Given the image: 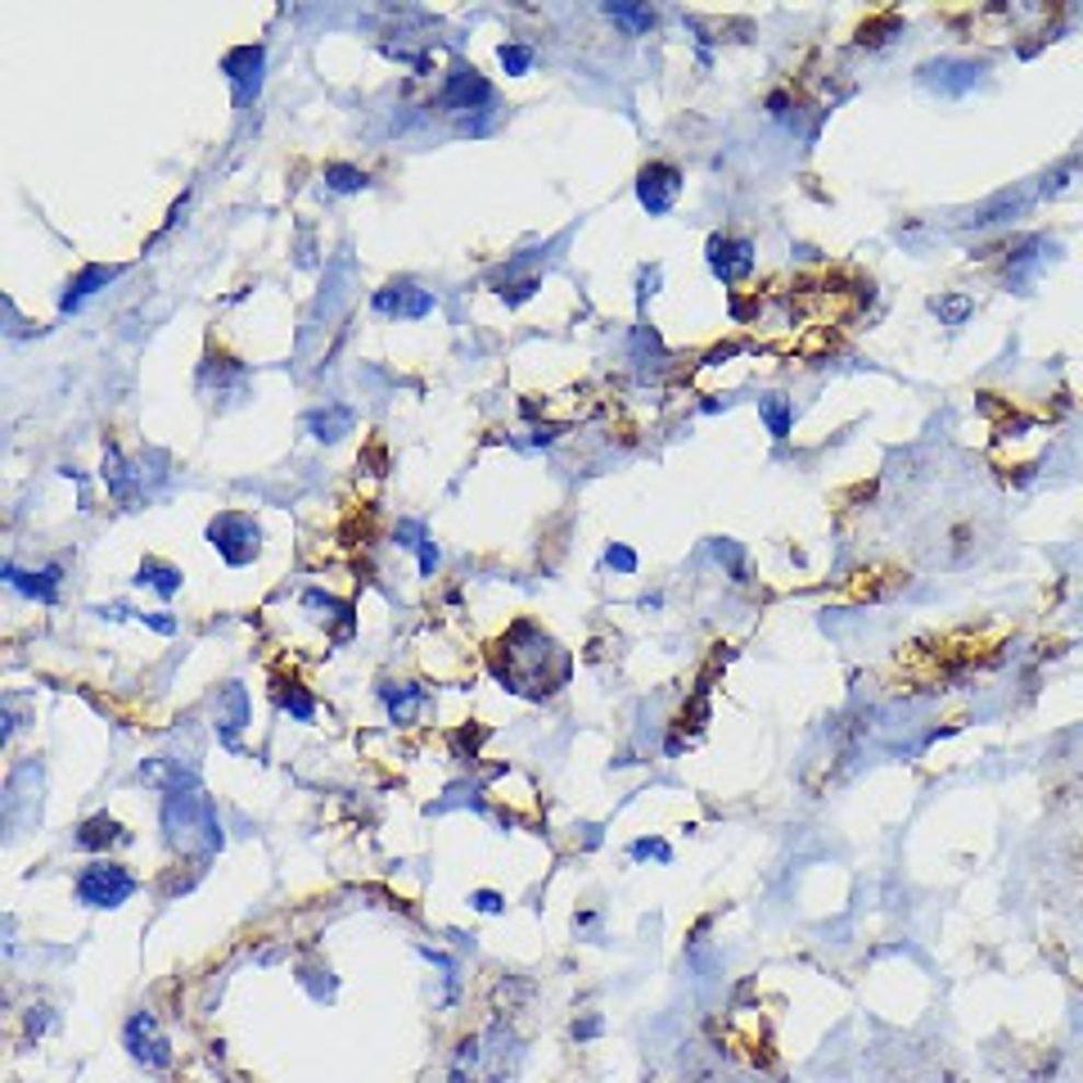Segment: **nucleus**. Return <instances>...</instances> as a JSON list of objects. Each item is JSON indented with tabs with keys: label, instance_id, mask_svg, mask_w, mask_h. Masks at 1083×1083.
I'll use <instances>...</instances> for the list:
<instances>
[{
	"label": "nucleus",
	"instance_id": "obj_1",
	"mask_svg": "<svg viewBox=\"0 0 1083 1083\" xmlns=\"http://www.w3.org/2000/svg\"><path fill=\"white\" fill-rule=\"evenodd\" d=\"M546 664L551 668H569V655L560 650L546 632L538 627V623H529V619H519L506 637H502V646L493 650V673H497V682H506L515 695H533V700H542V695H551L555 687H565V678H555V673H546Z\"/></svg>",
	"mask_w": 1083,
	"mask_h": 1083
},
{
	"label": "nucleus",
	"instance_id": "obj_2",
	"mask_svg": "<svg viewBox=\"0 0 1083 1083\" xmlns=\"http://www.w3.org/2000/svg\"><path fill=\"white\" fill-rule=\"evenodd\" d=\"M163 831L176 853L212 857L221 849V821L204 791H176L163 799Z\"/></svg>",
	"mask_w": 1083,
	"mask_h": 1083
},
{
	"label": "nucleus",
	"instance_id": "obj_3",
	"mask_svg": "<svg viewBox=\"0 0 1083 1083\" xmlns=\"http://www.w3.org/2000/svg\"><path fill=\"white\" fill-rule=\"evenodd\" d=\"M208 542L212 551L227 560V565H249V560H257V551H263V529L253 525V515L244 510H221L208 519Z\"/></svg>",
	"mask_w": 1083,
	"mask_h": 1083
},
{
	"label": "nucleus",
	"instance_id": "obj_4",
	"mask_svg": "<svg viewBox=\"0 0 1083 1083\" xmlns=\"http://www.w3.org/2000/svg\"><path fill=\"white\" fill-rule=\"evenodd\" d=\"M136 889H140V880L123 863H91V867H82L78 885H72V899L82 908H123Z\"/></svg>",
	"mask_w": 1083,
	"mask_h": 1083
},
{
	"label": "nucleus",
	"instance_id": "obj_5",
	"mask_svg": "<svg viewBox=\"0 0 1083 1083\" xmlns=\"http://www.w3.org/2000/svg\"><path fill=\"white\" fill-rule=\"evenodd\" d=\"M123 1042H127L131 1061H140L145 1070H168V1065H172V1042L163 1038L159 1021L149 1016V1012H136V1016L127 1021V1029H123Z\"/></svg>",
	"mask_w": 1083,
	"mask_h": 1083
},
{
	"label": "nucleus",
	"instance_id": "obj_6",
	"mask_svg": "<svg viewBox=\"0 0 1083 1083\" xmlns=\"http://www.w3.org/2000/svg\"><path fill=\"white\" fill-rule=\"evenodd\" d=\"M678 195H682V172H678L673 163L659 159V163H646V168H642V176H637V199H642V208H646L650 217L673 212Z\"/></svg>",
	"mask_w": 1083,
	"mask_h": 1083
},
{
	"label": "nucleus",
	"instance_id": "obj_7",
	"mask_svg": "<svg viewBox=\"0 0 1083 1083\" xmlns=\"http://www.w3.org/2000/svg\"><path fill=\"white\" fill-rule=\"evenodd\" d=\"M704 257H708V272H714L723 285H740L754 272V244L745 235H714Z\"/></svg>",
	"mask_w": 1083,
	"mask_h": 1083
},
{
	"label": "nucleus",
	"instance_id": "obj_8",
	"mask_svg": "<svg viewBox=\"0 0 1083 1083\" xmlns=\"http://www.w3.org/2000/svg\"><path fill=\"white\" fill-rule=\"evenodd\" d=\"M376 312H384V316H406V321H420V316H429V312H434V298H429L425 289H416L411 280H398V285H389V289H380V293H376Z\"/></svg>",
	"mask_w": 1083,
	"mask_h": 1083
},
{
	"label": "nucleus",
	"instance_id": "obj_9",
	"mask_svg": "<svg viewBox=\"0 0 1083 1083\" xmlns=\"http://www.w3.org/2000/svg\"><path fill=\"white\" fill-rule=\"evenodd\" d=\"M221 68H227V78H231V87H235V100L249 104V100L257 95V87H263V46H240V50H231Z\"/></svg>",
	"mask_w": 1083,
	"mask_h": 1083
},
{
	"label": "nucleus",
	"instance_id": "obj_10",
	"mask_svg": "<svg viewBox=\"0 0 1083 1083\" xmlns=\"http://www.w3.org/2000/svg\"><path fill=\"white\" fill-rule=\"evenodd\" d=\"M249 714H253V704H249V691L240 682H227L217 691V736H221V745H235L240 727H249Z\"/></svg>",
	"mask_w": 1083,
	"mask_h": 1083
},
{
	"label": "nucleus",
	"instance_id": "obj_11",
	"mask_svg": "<svg viewBox=\"0 0 1083 1083\" xmlns=\"http://www.w3.org/2000/svg\"><path fill=\"white\" fill-rule=\"evenodd\" d=\"M488 100H493V87L483 82L474 68H452V78L442 87V108L461 114V108H483Z\"/></svg>",
	"mask_w": 1083,
	"mask_h": 1083
},
{
	"label": "nucleus",
	"instance_id": "obj_12",
	"mask_svg": "<svg viewBox=\"0 0 1083 1083\" xmlns=\"http://www.w3.org/2000/svg\"><path fill=\"white\" fill-rule=\"evenodd\" d=\"M980 72H984V68L966 64V59H940V64H925V68H921V82L940 87L944 95H961V91H970V87L980 82Z\"/></svg>",
	"mask_w": 1083,
	"mask_h": 1083
},
{
	"label": "nucleus",
	"instance_id": "obj_13",
	"mask_svg": "<svg viewBox=\"0 0 1083 1083\" xmlns=\"http://www.w3.org/2000/svg\"><path fill=\"white\" fill-rule=\"evenodd\" d=\"M5 583H10L14 591L32 596V601H42V606H55V601H59V565H50V569H42V574H23L19 565H5Z\"/></svg>",
	"mask_w": 1083,
	"mask_h": 1083
},
{
	"label": "nucleus",
	"instance_id": "obj_14",
	"mask_svg": "<svg viewBox=\"0 0 1083 1083\" xmlns=\"http://www.w3.org/2000/svg\"><path fill=\"white\" fill-rule=\"evenodd\" d=\"M123 840H131V836L123 831V821L108 817V813L87 817L82 827H78V836H72V844H78V849H108V844H123Z\"/></svg>",
	"mask_w": 1083,
	"mask_h": 1083
},
{
	"label": "nucleus",
	"instance_id": "obj_15",
	"mask_svg": "<svg viewBox=\"0 0 1083 1083\" xmlns=\"http://www.w3.org/2000/svg\"><path fill=\"white\" fill-rule=\"evenodd\" d=\"M136 583L140 587H154L163 601H172V596L181 591V569L176 565H168V560H154V555H145V565H140V574H136Z\"/></svg>",
	"mask_w": 1083,
	"mask_h": 1083
},
{
	"label": "nucleus",
	"instance_id": "obj_16",
	"mask_svg": "<svg viewBox=\"0 0 1083 1083\" xmlns=\"http://www.w3.org/2000/svg\"><path fill=\"white\" fill-rule=\"evenodd\" d=\"M308 429H312L321 442H339L344 434H353V411H348V406L312 411V416H308Z\"/></svg>",
	"mask_w": 1083,
	"mask_h": 1083
},
{
	"label": "nucleus",
	"instance_id": "obj_17",
	"mask_svg": "<svg viewBox=\"0 0 1083 1083\" xmlns=\"http://www.w3.org/2000/svg\"><path fill=\"white\" fill-rule=\"evenodd\" d=\"M118 276V267H87L78 280L68 285V293H64V312H72V308H82V298H91L100 285H108Z\"/></svg>",
	"mask_w": 1083,
	"mask_h": 1083
},
{
	"label": "nucleus",
	"instance_id": "obj_18",
	"mask_svg": "<svg viewBox=\"0 0 1083 1083\" xmlns=\"http://www.w3.org/2000/svg\"><path fill=\"white\" fill-rule=\"evenodd\" d=\"M104 483H108V493H114L118 502H131V497H136V488H131V470L123 465L118 447H108V457H104Z\"/></svg>",
	"mask_w": 1083,
	"mask_h": 1083
},
{
	"label": "nucleus",
	"instance_id": "obj_19",
	"mask_svg": "<svg viewBox=\"0 0 1083 1083\" xmlns=\"http://www.w3.org/2000/svg\"><path fill=\"white\" fill-rule=\"evenodd\" d=\"M289 691H280V708H285V714L289 718H298V723H312L316 718V700L303 691V687H298V682H285Z\"/></svg>",
	"mask_w": 1083,
	"mask_h": 1083
},
{
	"label": "nucleus",
	"instance_id": "obj_20",
	"mask_svg": "<svg viewBox=\"0 0 1083 1083\" xmlns=\"http://www.w3.org/2000/svg\"><path fill=\"white\" fill-rule=\"evenodd\" d=\"M325 185H330V191H339V195H353V191H366V172H357L348 163H330L325 168Z\"/></svg>",
	"mask_w": 1083,
	"mask_h": 1083
},
{
	"label": "nucleus",
	"instance_id": "obj_21",
	"mask_svg": "<svg viewBox=\"0 0 1083 1083\" xmlns=\"http://www.w3.org/2000/svg\"><path fill=\"white\" fill-rule=\"evenodd\" d=\"M759 411H763V420H768L772 438H786V434H791V402H786V398H763Z\"/></svg>",
	"mask_w": 1083,
	"mask_h": 1083
},
{
	"label": "nucleus",
	"instance_id": "obj_22",
	"mask_svg": "<svg viewBox=\"0 0 1083 1083\" xmlns=\"http://www.w3.org/2000/svg\"><path fill=\"white\" fill-rule=\"evenodd\" d=\"M930 308H935V312L944 316V325H961V321L970 316V308H976V303H970L966 293H940V298H935V303H930Z\"/></svg>",
	"mask_w": 1083,
	"mask_h": 1083
},
{
	"label": "nucleus",
	"instance_id": "obj_23",
	"mask_svg": "<svg viewBox=\"0 0 1083 1083\" xmlns=\"http://www.w3.org/2000/svg\"><path fill=\"white\" fill-rule=\"evenodd\" d=\"M389 695V714L398 718V723H411V714H416V708H420V687H406V691H384Z\"/></svg>",
	"mask_w": 1083,
	"mask_h": 1083
},
{
	"label": "nucleus",
	"instance_id": "obj_24",
	"mask_svg": "<svg viewBox=\"0 0 1083 1083\" xmlns=\"http://www.w3.org/2000/svg\"><path fill=\"white\" fill-rule=\"evenodd\" d=\"M606 14H610V19H619V23H627L632 32H646V27H655V10H632V5H606Z\"/></svg>",
	"mask_w": 1083,
	"mask_h": 1083
},
{
	"label": "nucleus",
	"instance_id": "obj_25",
	"mask_svg": "<svg viewBox=\"0 0 1083 1083\" xmlns=\"http://www.w3.org/2000/svg\"><path fill=\"white\" fill-rule=\"evenodd\" d=\"M502 68L510 72V78H525V72L533 68V50L529 46H502Z\"/></svg>",
	"mask_w": 1083,
	"mask_h": 1083
},
{
	"label": "nucleus",
	"instance_id": "obj_26",
	"mask_svg": "<svg viewBox=\"0 0 1083 1083\" xmlns=\"http://www.w3.org/2000/svg\"><path fill=\"white\" fill-rule=\"evenodd\" d=\"M606 565H610V569H619V574H637V551L614 542V546L606 551Z\"/></svg>",
	"mask_w": 1083,
	"mask_h": 1083
},
{
	"label": "nucleus",
	"instance_id": "obj_27",
	"mask_svg": "<svg viewBox=\"0 0 1083 1083\" xmlns=\"http://www.w3.org/2000/svg\"><path fill=\"white\" fill-rule=\"evenodd\" d=\"M627 853L632 857H659V863H673V849H668L664 840H632Z\"/></svg>",
	"mask_w": 1083,
	"mask_h": 1083
},
{
	"label": "nucleus",
	"instance_id": "obj_28",
	"mask_svg": "<svg viewBox=\"0 0 1083 1083\" xmlns=\"http://www.w3.org/2000/svg\"><path fill=\"white\" fill-rule=\"evenodd\" d=\"M429 538H425V525H416V519H402V525H398V546H425Z\"/></svg>",
	"mask_w": 1083,
	"mask_h": 1083
},
{
	"label": "nucleus",
	"instance_id": "obj_29",
	"mask_svg": "<svg viewBox=\"0 0 1083 1083\" xmlns=\"http://www.w3.org/2000/svg\"><path fill=\"white\" fill-rule=\"evenodd\" d=\"M470 903H474L479 912H502V899H497V894H493V889H479V894H474V899H470Z\"/></svg>",
	"mask_w": 1083,
	"mask_h": 1083
},
{
	"label": "nucleus",
	"instance_id": "obj_30",
	"mask_svg": "<svg viewBox=\"0 0 1083 1083\" xmlns=\"http://www.w3.org/2000/svg\"><path fill=\"white\" fill-rule=\"evenodd\" d=\"M434 569H438V546H434V542H425V546H420V574L429 578Z\"/></svg>",
	"mask_w": 1083,
	"mask_h": 1083
},
{
	"label": "nucleus",
	"instance_id": "obj_31",
	"mask_svg": "<svg viewBox=\"0 0 1083 1083\" xmlns=\"http://www.w3.org/2000/svg\"><path fill=\"white\" fill-rule=\"evenodd\" d=\"M596 1029H601V1021H587V1025H578V1029H574V1034H578V1038H591V1034H596Z\"/></svg>",
	"mask_w": 1083,
	"mask_h": 1083
}]
</instances>
